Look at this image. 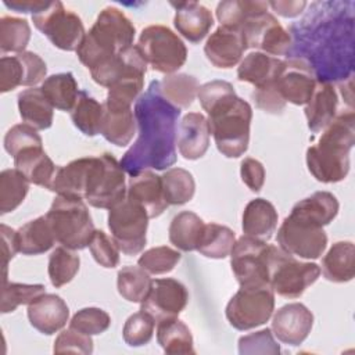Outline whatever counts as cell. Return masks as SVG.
<instances>
[{"label": "cell", "instance_id": "2", "mask_svg": "<svg viewBox=\"0 0 355 355\" xmlns=\"http://www.w3.org/2000/svg\"><path fill=\"white\" fill-rule=\"evenodd\" d=\"M355 143V115L343 111L323 129L315 146L306 150V166L322 183H337L349 172V151Z\"/></svg>", "mask_w": 355, "mask_h": 355}, {"label": "cell", "instance_id": "41", "mask_svg": "<svg viewBox=\"0 0 355 355\" xmlns=\"http://www.w3.org/2000/svg\"><path fill=\"white\" fill-rule=\"evenodd\" d=\"M29 191V180L17 169H4L0 173V214L17 209Z\"/></svg>", "mask_w": 355, "mask_h": 355}, {"label": "cell", "instance_id": "9", "mask_svg": "<svg viewBox=\"0 0 355 355\" xmlns=\"http://www.w3.org/2000/svg\"><path fill=\"white\" fill-rule=\"evenodd\" d=\"M275 311V293L270 286H240L226 305V319L241 331L266 323Z\"/></svg>", "mask_w": 355, "mask_h": 355}, {"label": "cell", "instance_id": "8", "mask_svg": "<svg viewBox=\"0 0 355 355\" xmlns=\"http://www.w3.org/2000/svg\"><path fill=\"white\" fill-rule=\"evenodd\" d=\"M148 219L144 208L128 197L108 209V229L122 254L136 255L143 251Z\"/></svg>", "mask_w": 355, "mask_h": 355}, {"label": "cell", "instance_id": "57", "mask_svg": "<svg viewBox=\"0 0 355 355\" xmlns=\"http://www.w3.org/2000/svg\"><path fill=\"white\" fill-rule=\"evenodd\" d=\"M24 71L17 55H4L0 60V92L7 93L22 86Z\"/></svg>", "mask_w": 355, "mask_h": 355}, {"label": "cell", "instance_id": "29", "mask_svg": "<svg viewBox=\"0 0 355 355\" xmlns=\"http://www.w3.org/2000/svg\"><path fill=\"white\" fill-rule=\"evenodd\" d=\"M14 166L29 180V183L46 189L57 171V166L43 147H29L22 150L14 157Z\"/></svg>", "mask_w": 355, "mask_h": 355}, {"label": "cell", "instance_id": "55", "mask_svg": "<svg viewBox=\"0 0 355 355\" xmlns=\"http://www.w3.org/2000/svg\"><path fill=\"white\" fill-rule=\"evenodd\" d=\"M232 94H236L233 85L226 80H219V79L204 83L202 86H200L198 92H197V97H198L200 104L205 112L211 107H214L215 104L220 103L222 100H225L226 97H229Z\"/></svg>", "mask_w": 355, "mask_h": 355}, {"label": "cell", "instance_id": "53", "mask_svg": "<svg viewBox=\"0 0 355 355\" xmlns=\"http://www.w3.org/2000/svg\"><path fill=\"white\" fill-rule=\"evenodd\" d=\"M54 354H65V352H72V354H82V355H89L93 352V340L92 336H87L85 333H80L72 327L62 330L53 347Z\"/></svg>", "mask_w": 355, "mask_h": 355}, {"label": "cell", "instance_id": "48", "mask_svg": "<svg viewBox=\"0 0 355 355\" xmlns=\"http://www.w3.org/2000/svg\"><path fill=\"white\" fill-rule=\"evenodd\" d=\"M155 320L147 312L140 311L130 315L122 329V337L129 347H141L150 343L154 334Z\"/></svg>", "mask_w": 355, "mask_h": 355}, {"label": "cell", "instance_id": "30", "mask_svg": "<svg viewBox=\"0 0 355 355\" xmlns=\"http://www.w3.org/2000/svg\"><path fill=\"white\" fill-rule=\"evenodd\" d=\"M338 207L334 194L330 191H316L294 204L290 215L323 227L337 216Z\"/></svg>", "mask_w": 355, "mask_h": 355}, {"label": "cell", "instance_id": "47", "mask_svg": "<svg viewBox=\"0 0 355 355\" xmlns=\"http://www.w3.org/2000/svg\"><path fill=\"white\" fill-rule=\"evenodd\" d=\"M180 258L182 255L178 250L168 245H159L144 251L137 259V265L148 275H164L171 272L178 265Z\"/></svg>", "mask_w": 355, "mask_h": 355}, {"label": "cell", "instance_id": "61", "mask_svg": "<svg viewBox=\"0 0 355 355\" xmlns=\"http://www.w3.org/2000/svg\"><path fill=\"white\" fill-rule=\"evenodd\" d=\"M268 6L284 18H294L304 11L306 1H269Z\"/></svg>", "mask_w": 355, "mask_h": 355}, {"label": "cell", "instance_id": "54", "mask_svg": "<svg viewBox=\"0 0 355 355\" xmlns=\"http://www.w3.org/2000/svg\"><path fill=\"white\" fill-rule=\"evenodd\" d=\"M251 98L254 100L255 105L268 112V114H280L284 107H286V101L282 97L276 82L261 86V87H254L252 93H251Z\"/></svg>", "mask_w": 355, "mask_h": 355}, {"label": "cell", "instance_id": "31", "mask_svg": "<svg viewBox=\"0 0 355 355\" xmlns=\"http://www.w3.org/2000/svg\"><path fill=\"white\" fill-rule=\"evenodd\" d=\"M324 279L333 283H347L355 276V247L351 241L334 243L322 259Z\"/></svg>", "mask_w": 355, "mask_h": 355}, {"label": "cell", "instance_id": "37", "mask_svg": "<svg viewBox=\"0 0 355 355\" xmlns=\"http://www.w3.org/2000/svg\"><path fill=\"white\" fill-rule=\"evenodd\" d=\"M162 97L176 108H189L200 89L198 80L189 73L166 75L158 82Z\"/></svg>", "mask_w": 355, "mask_h": 355}, {"label": "cell", "instance_id": "44", "mask_svg": "<svg viewBox=\"0 0 355 355\" xmlns=\"http://www.w3.org/2000/svg\"><path fill=\"white\" fill-rule=\"evenodd\" d=\"M31 39L29 22L24 18L4 15L0 18V50L1 53H22Z\"/></svg>", "mask_w": 355, "mask_h": 355}, {"label": "cell", "instance_id": "14", "mask_svg": "<svg viewBox=\"0 0 355 355\" xmlns=\"http://www.w3.org/2000/svg\"><path fill=\"white\" fill-rule=\"evenodd\" d=\"M240 32L247 49H259L273 57L287 54L293 44L290 32L269 11L251 15Z\"/></svg>", "mask_w": 355, "mask_h": 355}, {"label": "cell", "instance_id": "11", "mask_svg": "<svg viewBox=\"0 0 355 355\" xmlns=\"http://www.w3.org/2000/svg\"><path fill=\"white\" fill-rule=\"evenodd\" d=\"M320 275V266L313 262H301L293 255L273 245L270 255L269 284L273 293L284 298H298L313 284Z\"/></svg>", "mask_w": 355, "mask_h": 355}, {"label": "cell", "instance_id": "40", "mask_svg": "<svg viewBox=\"0 0 355 355\" xmlns=\"http://www.w3.org/2000/svg\"><path fill=\"white\" fill-rule=\"evenodd\" d=\"M162 191L168 205H183L189 202L196 191L193 175L183 168H171L161 176Z\"/></svg>", "mask_w": 355, "mask_h": 355}, {"label": "cell", "instance_id": "52", "mask_svg": "<svg viewBox=\"0 0 355 355\" xmlns=\"http://www.w3.org/2000/svg\"><path fill=\"white\" fill-rule=\"evenodd\" d=\"M89 250L94 261L103 268H115L119 263V250L112 239L103 230H94L89 243Z\"/></svg>", "mask_w": 355, "mask_h": 355}, {"label": "cell", "instance_id": "10", "mask_svg": "<svg viewBox=\"0 0 355 355\" xmlns=\"http://www.w3.org/2000/svg\"><path fill=\"white\" fill-rule=\"evenodd\" d=\"M273 245L241 236L230 251V266L240 286H270V255Z\"/></svg>", "mask_w": 355, "mask_h": 355}, {"label": "cell", "instance_id": "25", "mask_svg": "<svg viewBox=\"0 0 355 355\" xmlns=\"http://www.w3.org/2000/svg\"><path fill=\"white\" fill-rule=\"evenodd\" d=\"M316 83L318 82L311 75V69L306 65H301L300 61H287L284 72L276 80L284 101L294 105H305L311 100Z\"/></svg>", "mask_w": 355, "mask_h": 355}, {"label": "cell", "instance_id": "26", "mask_svg": "<svg viewBox=\"0 0 355 355\" xmlns=\"http://www.w3.org/2000/svg\"><path fill=\"white\" fill-rule=\"evenodd\" d=\"M92 162L93 157H82L71 161L64 166H58L47 189L57 193V196L85 200L86 182Z\"/></svg>", "mask_w": 355, "mask_h": 355}, {"label": "cell", "instance_id": "20", "mask_svg": "<svg viewBox=\"0 0 355 355\" xmlns=\"http://www.w3.org/2000/svg\"><path fill=\"white\" fill-rule=\"evenodd\" d=\"M69 308L57 294H42L28 305L29 323L40 333L51 336L68 322Z\"/></svg>", "mask_w": 355, "mask_h": 355}, {"label": "cell", "instance_id": "24", "mask_svg": "<svg viewBox=\"0 0 355 355\" xmlns=\"http://www.w3.org/2000/svg\"><path fill=\"white\" fill-rule=\"evenodd\" d=\"M136 121L132 105L104 103L100 133L116 147H125L133 139Z\"/></svg>", "mask_w": 355, "mask_h": 355}, {"label": "cell", "instance_id": "43", "mask_svg": "<svg viewBox=\"0 0 355 355\" xmlns=\"http://www.w3.org/2000/svg\"><path fill=\"white\" fill-rule=\"evenodd\" d=\"M153 280L140 266H123L116 275V287L122 298L129 302H141L147 295Z\"/></svg>", "mask_w": 355, "mask_h": 355}, {"label": "cell", "instance_id": "21", "mask_svg": "<svg viewBox=\"0 0 355 355\" xmlns=\"http://www.w3.org/2000/svg\"><path fill=\"white\" fill-rule=\"evenodd\" d=\"M126 197L143 207L150 219L159 216L168 207L161 176L147 169L129 178Z\"/></svg>", "mask_w": 355, "mask_h": 355}, {"label": "cell", "instance_id": "4", "mask_svg": "<svg viewBox=\"0 0 355 355\" xmlns=\"http://www.w3.org/2000/svg\"><path fill=\"white\" fill-rule=\"evenodd\" d=\"M207 114L219 153L227 158L241 157L250 143L251 105L237 94H232L211 107Z\"/></svg>", "mask_w": 355, "mask_h": 355}, {"label": "cell", "instance_id": "45", "mask_svg": "<svg viewBox=\"0 0 355 355\" xmlns=\"http://www.w3.org/2000/svg\"><path fill=\"white\" fill-rule=\"evenodd\" d=\"M79 255L67 247H57L49 257V277L54 287H62L69 283L79 270Z\"/></svg>", "mask_w": 355, "mask_h": 355}, {"label": "cell", "instance_id": "3", "mask_svg": "<svg viewBox=\"0 0 355 355\" xmlns=\"http://www.w3.org/2000/svg\"><path fill=\"white\" fill-rule=\"evenodd\" d=\"M136 29L116 7H105L76 50L79 61L90 71L133 46Z\"/></svg>", "mask_w": 355, "mask_h": 355}, {"label": "cell", "instance_id": "32", "mask_svg": "<svg viewBox=\"0 0 355 355\" xmlns=\"http://www.w3.org/2000/svg\"><path fill=\"white\" fill-rule=\"evenodd\" d=\"M18 110L22 121L36 130H44L53 125L54 107L40 87L22 90L18 94Z\"/></svg>", "mask_w": 355, "mask_h": 355}, {"label": "cell", "instance_id": "35", "mask_svg": "<svg viewBox=\"0 0 355 355\" xmlns=\"http://www.w3.org/2000/svg\"><path fill=\"white\" fill-rule=\"evenodd\" d=\"M205 223L191 211H182L173 216L169 225V241L180 251H194L202 236Z\"/></svg>", "mask_w": 355, "mask_h": 355}, {"label": "cell", "instance_id": "15", "mask_svg": "<svg viewBox=\"0 0 355 355\" xmlns=\"http://www.w3.org/2000/svg\"><path fill=\"white\" fill-rule=\"evenodd\" d=\"M189 291L183 283L176 279H155L140 302V311L147 312L155 322L168 318H176L187 305Z\"/></svg>", "mask_w": 355, "mask_h": 355}, {"label": "cell", "instance_id": "16", "mask_svg": "<svg viewBox=\"0 0 355 355\" xmlns=\"http://www.w3.org/2000/svg\"><path fill=\"white\" fill-rule=\"evenodd\" d=\"M312 324V312L301 302H291L276 311L272 319V331L283 344L295 347L305 341Z\"/></svg>", "mask_w": 355, "mask_h": 355}, {"label": "cell", "instance_id": "60", "mask_svg": "<svg viewBox=\"0 0 355 355\" xmlns=\"http://www.w3.org/2000/svg\"><path fill=\"white\" fill-rule=\"evenodd\" d=\"M3 4L10 8L14 10L17 12H32L36 14L39 11H42L43 8H46L50 1H44V0H3Z\"/></svg>", "mask_w": 355, "mask_h": 355}, {"label": "cell", "instance_id": "13", "mask_svg": "<svg viewBox=\"0 0 355 355\" xmlns=\"http://www.w3.org/2000/svg\"><path fill=\"white\" fill-rule=\"evenodd\" d=\"M276 239L284 252L304 259L320 258L327 247V236L323 227L293 215L284 218Z\"/></svg>", "mask_w": 355, "mask_h": 355}, {"label": "cell", "instance_id": "6", "mask_svg": "<svg viewBox=\"0 0 355 355\" xmlns=\"http://www.w3.org/2000/svg\"><path fill=\"white\" fill-rule=\"evenodd\" d=\"M125 169L121 162L110 154L93 157L89 171L85 200L94 208L110 209L126 197Z\"/></svg>", "mask_w": 355, "mask_h": 355}, {"label": "cell", "instance_id": "23", "mask_svg": "<svg viewBox=\"0 0 355 355\" xmlns=\"http://www.w3.org/2000/svg\"><path fill=\"white\" fill-rule=\"evenodd\" d=\"M287 61L265 54L262 51H252L247 54L239 64L237 79L261 87L276 82L284 72Z\"/></svg>", "mask_w": 355, "mask_h": 355}, {"label": "cell", "instance_id": "17", "mask_svg": "<svg viewBox=\"0 0 355 355\" xmlns=\"http://www.w3.org/2000/svg\"><path fill=\"white\" fill-rule=\"evenodd\" d=\"M146 71L147 61L144 60L139 46L133 44L118 53L115 57L92 69L90 73L97 85L110 87L112 83L121 79L133 76L144 78Z\"/></svg>", "mask_w": 355, "mask_h": 355}, {"label": "cell", "instance_id": "59", "mask_svg": "<svg viewBox=\"0 0 355 355\" xmlns=\"http://www.w3.org/2000/svg\"><path fill=\"white\" fill-rule=\"evenodd\" d=\"M0 233H1V254H3V269H4L3 283H4V282H7L8 261L12 259L14 255L19 251H18V241H17V230L1 223Z\"/></svg>", "mask_w": 355, "mask_h": 355}, {"label": "cell", "instance_id": "19", "mask_svg": "<svg viewBox=\"0 0 355 355\" xmlns=\"http://www.w3.org/2000/svg\"><path fill=\"white\" fill-rule=\"evenodd\" d=\"M211 129L208 118L200 112L186 114L176 132V144L180 155L184 159L201 158L209 147Z\"/></svg>", "mask_w": 355, "mask_h": 355}, {"label": "cell", "instance_id": "38", "mask_svg": "<svg viewBox=\"0 0 355 355\" xmlns=\"http://www.w3.org/2000/svg\"><path fill=\"white\" fill-rule=\"evenodd\" d=\"M266 1H248V0H225L216 7V18L220 26L227 29L240 31L245 21L255 14L268 11Z\"/></svg>", "mask_w": 355, "mask_h": 355}, {"label": "cell", "instance_id": "46", "mask_svg": "<svg viewBox=\"0 0 355 355\" xmlns=\"http://www.w3.org/2000/svg\"><path fill=\"white\" fill-rule=\"evenodd\" d=\"M43 284H25L4 282L1 290V305L0 312H14L19 305H29L39 295L44 294Z\"/></svg>", "mask_w": 355, "mask_h": 355}, {"label": "cell", "instance_id": "34", "mask_svg": "<svg viewBox=\"0 0 355 355\" xmlns=\"http://www.w3.org/2000/svg\"><path fill=\"white\" fill-rule=\"evenodd\" d=\"M157 341L168 355L196 354L191 331L178 316L157 322Z\"/></svg>", "mask_w": 355, "mask_h": 355}, {"label": "cell", "instance_id": "42", "mask_svg": "<svg viewBox=\"0 0 355 355\" xmlns=\"http://www.w3.org/2000/svg\"><path fill=\"white\" fill-rule=\"evenodd\" d=\"M103 118V104L90 97L86 92H80L75 107L71 111L73 125L86 136H96L100 133Z\"/></svg>", "mask_w": 355, "mask_h": 355}, {"label": "cell", "instance_id": "56", "mask_svg": "<svg viewBox=\"0 0 355 355\" xmlns=\"http://www.w3.org/2000/svg\"><path fill=\"white\" fill-rule=\"evenodd\" d=\"M17 57L19 58L22 64V71H24L22 86L35 87L37 83L44 80L47 73V67L40 55H37L33 51H22L17 54Z\"/></svg>", "mask_w": 355, "mask_h": 355}, {"label": "cell", "instance_id": "50", "mask_svg": "<svg viewBox=\"0 0 355 355\" xmlns=\"http://www.w3.org/2000/svg\"><path fill=\"white\" fill-rule=\"evenodd\" d=\"M29 147H43L42 137L28 123H17L4 136V150L14 158L18 153Z\"/></svg>", "mask_w": 355, "mask_h": 355}, {"label": "cell", "instance_id": "22", "mask_svg": "<svg viewBox=\"0 0 355 355\" xmlns=\"http://www.w3.org/2000/svg\"><path fill=\"white\" fill-rule=\"evenodd\" d=\"M171 6L176 10L173 25L186 40L200 43L209 33L214 25V17L205 6L197 1H171Z\"/></svg>", "mask_w": 355, "mask_h": 355}, {"label": "cell", "instance_id": "51", "mask_svg": "<svg viewBox=\"0 0 355 355\" xmlns=\"http://www.w3.org/2000/svg\"><path fill=\"white\" fill-rule=\"evenodd\" d=\"M239 352L241 355L252 354H270L279 355L280 347L276 343L270 329H262L255 333L239 338Z\"/></svg>", "mask_w": 355, "mask_h": 355}, {"label": "cell", "instance_id": "28", "mask_svg": "<svg viewBox=\"0 0 355 355\" xmlns=\"http://www.w3.org/2000/svg\"><path fill=\"white\" fill-rule=\"evenodd\" d=\"M277 211L270 201L254 198L244 208L241 227L245 236L269 241L277 227Z\"/></svg>", "mask_w": 355, "mask_h": 355}, {"label": "cell", "instance_id": "49", "mask_svg": "<svg viewBox=\"0 0 355 355\" xmlns=\"http://www.w3.org/2000/svg\"><path fill=\"white\" fill-rule=\"evenodd\" d=\"M110 324H111L110 315L104 309L94 308V306H89L78 311L69 322V327L80 333H85L87 336L101 334L110 327Z\"/></svg>", "mask_w": 355, "mask_h": 355}, {"label": "cell", "instance_id": "39", "mask_svg": "<svg viewBox=\"0 0 355 355\" xmlns=\"http://www.w3.org/2000/svg\"><path fill=\"white\" fill-rule=\"evenodd\" d=\"M234 241L236 236L230 227L219 223H208L204 227L197 251L207 258L223 259L230 255Z\"/></svg>", "mask_w": 355, "mask_h": 355}, {"label": "cell", "instance_id": "33", "mask_svg": "<svg viewBox=\"0 0 355 355\" xmlns=\"http://www.w3.org/2000/svg\"><path fill=\"white\" fill-rule=\"evenodd\" d=\"M18 251L24 255H39L47 252L55 243L51 226L44 216L26 222L17 230Z\"/></svg>", "mask_w": 355, "mask_h": 355}, {"label": "cell", "instance_id": "36", "mask_svg": "<svg viewBox=\"0 0 355 355\" xmlns=\"http://www.w3.org/2000/svg\"><path fill=\"white\" fill-rule=\"evenodd\" d=\"M42 92L51 105L61 111H72L79 96V87L71 72L54 73L42 83Z\"/></svg>", "mask_w": 355, "mask_h": 355}, {"label": "cell", "instance_id": "27", "mask_svg": "<svg viewBox=\"0 0 355 355\" xmlns=\"http://www.w3.org/2000/svg\"><path fill=\"white\" fill-rule=\"evenodd\" d=\"M338 94L330 82L316 83L311 100L305 104V116L311 132L323 130L337 115Z\"/></svg>", "mask_w": 355, "mask_h": 355}, {"label": "cell", "instance_id": "58", "mask_svg": "<svg viewBox=\"0 0 355 355\" xmlns=\"http://www.w3.org/2000/svg\"><path fill=\"white\" fill-rule=\"evenodd\" d=\"M240 176L251 191L258 193L265 183V168L258 159L248 157L241 161Z\"/></svg>", "mask_w": 355, "mask_h": 355}, {"label": "cell", "instance_id": "1", "mask_svg": "<svg viewBox=\"0 0 355 355\" xmlns=\"http://www.w3.org/2000/svg\"><path fill=\"white\" fill-rule=\"evenodd\" d=\"M180 110L168 103L158 89V82L135 104L139 137L121 159L122 168L132 176L147 168L162 171L176 161V123Z\"/></svg>", "mask_w": 355, "mask_h": 355}, {"label": "cell", "instance_id": "12", "mask_svg": "<svg viewBox=\"0 0 355 355\" xmlns=\"http://www.w3.org/2000/svg\"><path fill=\"white\" fill-rule=\"evenodd\" d=\"M33 25L53 46L64 51H76L86 35L82 19L58 0L32 15Z\"/></svg>", "mask_w": 355, "mask_h": 355}, {"label": "cell", "instance_id": "7", "mask_svg": "<svg viewBox=\"0 0 355 355\" xmlns=\"http://www.w3.org/2000/svg\"><path fill=\"white\" fill-rule=\"evenodd\" d=\"M144 60L161 73L172 75L187 60V49L183 40L165 25L146 26L137 43Z\"/></svg>", "mask_w": 355, "mask_h": 355}, {"label": "cell", "instance_id": "18", "mask_svg": "<svg viewBox=\"0 0 355 355\" xmlns=\"http://www.w3.org/2000/svg\"><path fill=\"white\" fill-rule=\"evenodd\" d=\"M247 46L240 31L219 26L208 37L204 53L207 60L216 68L229 69L236 67Z\"/></svg>", "mask_w": 355, "mask_h": 355}, {"label": "cell", "instance_id": "5", "mask_svg": "<svg viewBox=\"0 0 355 355\" xmlns=\"http://www.w3.org/2000/svg\"><path fill=\"white\" fill-rule=\"evenodd\" d=\"M46 218L55 241L73 251L89 247L96 229L89 208L82 198L57 196Z\"/></svg>", "mask_w": 355, "mask_h": 355}]
</instances>
